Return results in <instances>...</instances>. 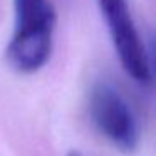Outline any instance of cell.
<instances>
[{
	"mask_svg": "<svg viewBox=\"0 0 156 156\" xmlns=\"http://www.w3.org/2000/svg\"><path fill=\"white\" fill-rule=\"evenodd\" d=\"M14 14L7 62L20 74H34L51 59L57 15L51 0H14Z\"/></svg>",
	"mask_w": 156,
	"mask_h": 156,
	"instance_id": "obj_1",
	"label": "cell"
},
{
	"mask_svg": "<svg viewBox=\"0 0 156 156\" xmlns=\"http://www.w3.org/2000/svg\"><path fill=\"white\" fill-rule=\"evenodd\" d=\"M89 116L99 133L119 151L138 148L141 129L129 101L114 84L96 82L89 94Z\"/></svg>",
	"mask_w": 156,
	"mask_h": 156,
	"instance_id": "obj_2",
	"label": "cell"
},
{
	"mask_svg": "<svg viewBox=\"0 0 156 156\" xmlns=\"http://www.w3.org/2000/svg\"><path fill=\"white\" fill-rule=\"evenodd\" d=\"M98 5L106 20L114 51L126 74L139 84H149L151 82L149 55L133 20L128 0H98Z\"/></svg>",
	"mask_w": 156,
	"mask_h": 156,
	"instance_id": "obj_3",
	"label": "cell"
},
{
	"mask_svg": "<svg viewBox=\"0 0 156 156\" xmlns=\"http://www.w3.org/2000/svg\"><path fill=\"white\" fill-rule=\"evenodd\" d=\"M66 156H84V154H82L81 151H76V149H72V151H69Z\"/></svg>",
	"mask_w": 156,
	"mask_h": 156,
	"instance_id": "obj_4",
	"label": "cell"
}]
</instances>
